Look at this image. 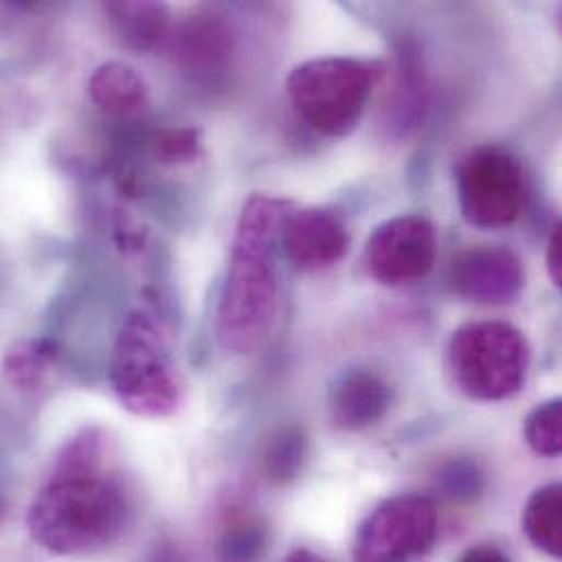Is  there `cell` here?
<instances>
[{"mask_svg":"<svg viewBox=\"0 0 562 562\" xmlns=\"http://www.w3.org/2000/svg\"><path fill=\"white\" fill-rule=\"evenodd\" d=\"M108 453V438L99 427L81 429L57 453L26 513V528L40 548L57 557L92 554L123 535L132 502Z\"/></svg>","mask_w":562,"mask_h":562,"instance_id":"1","label":"cell"},{"mask_svg":"<svg viewBox=\"0 0 562 562\" xmlns=\"http://www.w3.org/2000/svg\"><path fill=\"white\" fill-rule=\"evenodd\" d=\"M286 211L289 202L252 195L239 215L215 315V337L226 352L252 355L272 335L281 306L277 241Z\"/></svg>","mask_w":562,"mask_h":562,"instance_id":"2","label":"cell"},{"mask_svg":"<svg viewBox=\"0 0 562 562\" xmlns=\"http://www.w3.org/2000/svg\"><path fill=\"white\" fill-rule=\"evenodd\" d=\"M108 376L116 401L130 414L167 418L178 412L184 387L158 308L138 306L127 313L110 352Z\"/></svg>","mask_w":562,"mask_h":562,"instance_id":"3","label":"cell"},{"mask_svg":"<svg viewBox=\"0 0 562 562\" xmlns=\"http://www.w3.org/2000/svg\"><path fill=\"white\" fill-rule=\"evenodd\" d=\"M381 75L379 61L317 57L289 72L286 97L311 130L324 136H346L361 121Z\"/></svg>","mask_w":562,"mask_h":562,"instance_id":"4","label":"cell"},{"mask_svg":"<svg viewBox=\"0 0 562 562\" xmlns=\"http://www.w3.org/2000/svg\"><path fill=\"white\" fill-rule=\"evenodd\" d=\"M449 370L456 385L475 401L517 394L530 366L526 335L508 322L482 319L460 326L449 339Z\"/></svg>","mask_w":562,"mask_h":562,"instance_id":"5","label":"cell"},{"mask_svg":"<svg viewBox=\"0 0 562 562\" xmlns=\"http://www.w3.org/2000/svg\"><path fill=\"white\" fill-rule=\"evenodd\" d=\"M464 220L482 231L513 226L528 206L526 173L515 156L482 147L467 154L456 171Z\"/></svg>","mask_w":562,"mask_h":562,"instance_id":"6","label":"cell"},{"mask_svg":"<svg viewBox=\"0 0 562 562\" xmlns=\"http://www.w3.org/2000/svg\"><path fill=\"white\" fill-rule=\"evenodd\" d=\"M438 537L436 506L425 495L385 499L355 537V562H409L427 554Z\"/></svg>","mask_w":562,"mask_h":562,"instance_id":"7","label":"cell"},{"mask_svg":"<svg viewBox=\"0 0 562 562\" xmlns=\"http://www.w3.org/2000/svg\"><path fill=\"white\" fill-rule=\"evenodd\" d=\"M438 252L434 224L423 215H401L383 222L366 244V268L387 286L423 281Z\"/></svg>","mask_w":562,"mask_h":562,"instance_id":"8","label":"cell"},{"mask_svg":"<svg viewBox=\"0 0 562 562\" xmlns=\"http://www.w3.org/2000/svg\"><path fill=\"white\" fill-rule=\"evenodd\" d=\"M451 289L471 302L506 304L513 302L524 284L521 259L502 246H477L460 252L449 268Z\"/></svg>","mask_w":562,"mask_h":562,"instance_id":"9","label":"cell"},{"mask_svg":"<svg viewBox=\"0 0 562 562\" xmlns=\"http://www.w3.org/2000/svg\"><path fill=\"white\" fill-rule=\"evenodd\" d=\"M279 241L295 270L319 272L341 261L348 250V231L333 211L297 209L282 217Z\"/></svg>","mask_w":562,"mask_h":562,"instance_id":"10","label":"cell"},{"mask_svg":"<svg viewBox=\"0 0 562 562\" xmlns=\"http://www.w3.org/2000/svg\"><path fill=\"white\" fill-rule=\"evenodd\" d=\"M173 61L198 75H211L228 66L235 53L231 26L217 15H193L171 29L167 40Z\"/></svg>","mask_w":562,"mask_h":562,"instance_id":"11","label":"cell"},{"mask_svg":"<svg viewBox=\"0 0 562 562\" xmlns=\"http://www.w3.org/2000/svg\"><path fill=\"white\" fill-rule=\"evenodd\" d=\"M392 405V387L374 372L352 370L330 392V420L341 431H361L379 423Z\"/></svg>","mask_w":562,"mask_h":562,"instance_id":"12","label":"cell"},{"mask_svg":"<svg viewBox=\"0 0 562 562\" xmlns=\"http://www.w3.org/2000/svg\"><path fill=\"white\" fill-rule=\"evenodd\" d=\"M427 112V77L423 68V57L412 40L401 42L398 50V75L394 81L387 121L390 127L405 136L423 123Z\"/></svg>","mask_w":562,"mask_h":562,"instance_id":"13","label":"cell"},{"mask_svg":"<svg viewBox=\"0 0 562 562\" xmlns=\"http://www.w3.org/2000/svg\"><path fill=\"white\" fill-rule=\"evenodd\" d=\"M105 15L116 40L138 53L160 48L171 33L169 9L160 2H108Z\"/></svg>","mask_w":562,"mask_h":562,"instance_id":"14","label":"cell"},{"mask_svg":"<svg viewBox=\"0 0 562 562\" xmlns=\"http://www.w3.org/2000/svg\"><path fill=\"white\" fill-rule=\"evenodd\" d=\"M90 101L105 114L134 116L147 105V83L127 64L105 61L88 81Z\"/></svg>","mask_w":562,"mask_h":562,"instance_id":"15","label":"cell"},{"mask_svg":"<svg viewBox=\"0 0 562 562\" xmlns=\"http://www.w3.org/2000/svg\"><path fill=\"white\" fill-rule=\"evenodd\" d=\"M562 488L561 484H548L539 488L526 504L524 532L535 548L552 559L562 557Z\"/></svg>","mask_w":562,"mask_h":562,"instance_id":"16","label":"cell"},{"mask_svg":"<svg viewBox=\"0 0 562 562\" xmlns=\"http://www.w3.org/2000/svg\"><path fill=\"white\" fill-rule=\"evenodd\" d=\"M57 355V346L50 339H22L7 350L2 372L13 387L31 392L42 385Z\"/></svg>","mask_w":562,"mask_h":562,"instance_id":"17","label":"cell"},{"mask_svg":"<svg viewBox=\"0 0 562 562\" xmlns=\"http://www.w3.org/2000/svg\"><path fill=\"white\" fill-rule=\"evenodd\" d=\"M306 456V436L300 427H282L263 451V471L268 480L284 484L293 480L304 462Z\"/></svg>","mask_w":562,"mask_h":562,"instance_id":"18","label":"cell"},{"mask_svg":"<svg viewBox=\"0 0 562 562\" xmlns=\"http://www.w3.org/2000/svg\"><path fill=\"white\" fill-rule=\"evenodd\" d=\"M530 449L543 458H559L562 451V403L552 398L530 412L524 425Z\"/></svg>","mask_w":562,"mask_h":562,"instance_id":"19","label":"cell"},{"mask_svg":"<svg viewBox=\"0 0 562 562\" xmlns=\"http://www.w3.org/2000/svg\"><path fill=\"white\" fill-rule=\"evenodd\" d=\"M149 151L160 165H191L204 154L198 127H165L149 140Z\"/></svg>","mask_w":562,"mask_h":562,"instance_id":"20","label":"cell"},{"mask_svg":"<svg viewBox=\"0 0 562 562\" xmlns=\"http://www.w3.org/2000/svg\"><path fill=\"white\" fill-rule=\"evenodd\" d=\"M268 543L266 526L252 519L235 521L231 528H226L220 554L222 562H255L263 552Z\"/></svg>","mask_w":562,"mask_h":562,"instance_id":"21","label":"cell"},{"mask_svg":"<svg viewBox=\"0 0 562 562\" xmlns=\"http://www.w3.org/2000/svg\"><path fill=\"white\" fill-rule=\"evenodd\" d=\"M442 486L451 497L473 499L482 491V473L471 462H453L442 473Z\"/></svg>","mask_w":562,"mask_h":562,"instance_id":"22","label":"cell"},{"mask_svg":"<svg viewBox=\"0 0 562 562\" xmlns=\"http://www.w3.org/2000/svg\"><path fill=\"white\" fill-rule=\"evenodd\" d=\"M548 272H550V279L561 286L562 284V228L557 226L554 233H552V239H550V246H548Z\"/></svg>","mask_w":562,"mask_h":562,"instance_id":"23","label":"cell"},{"mask_svg":"<svg viewBox=\"0 0 562 562\" xmlns=\"http://www.w3.org/2000/svg\"><path fill=\"white\" fill-rule=\"evenodd\" d=\"M458 562H510V559L495 546L471 548Z\"/></svg>","mask_w":562,"mask_h":562,"instance_id":"24","label":"cell"},{"mask_svg":"<svg viewBox=\"0 0 562 562\" xmlns=\"http://www.w3.org/2000/svg\"><path fill=\"white\" fill-rule=\"evenodd\" d=\"M151 562H187V559L180 554L178 548H173V543H167L165 548L156 550Z\"/></svg>","mask_w":562,"mask_h":562,"instance_id":"25","label":"cell"},{"mask_svg":"<svg viewBox=\"0 0 562 562\" xmlns=\"http://www.w3.org/2000/svg\"><path fill=\"white\" fill-rule=\"evenodd\" d=\"M284 562H326L324 559H319L317 554L308 552V550H295L289 554V559Z\"/></svg>","mask_w":562,"mask_h":562,"instance_id":"26","label":"cell"},{"mask_svg":"<svg viewBox=\"0 0 562 562\" xmlns=\"http://www.w3.org/2000/svg\"><path fill=\"white\" fill-rule=\"evenodd\" d=\"M0 515H2V502H0Z\"/></svg>","mask_w":562,"mask_h":562,"instance_id":"27","label":"cell"}]
</instances>
